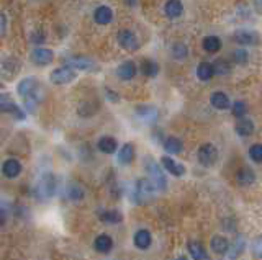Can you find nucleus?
<instances>
[{"label":"nucleus","instance_id":"1","mask_svg":"<svg viewBox=\"0 0 262 260\" xmlns=\"http://www.w3.org/2000/svg\"><path fill=\"white\" fill-rule=\"evenodd\" d=\"M17 93L23 99V103L26 107V111H35L36 105L41 102V90L38 85V80L35 77H25L21 79L17 85Z\"/></svg>","mask_w":262,"mask_h":260},{"label":"nucleus","instance_id":"2","mask_svg":"<svg viewBox=\"0 0 262 260\" xmlns=\"http://www.w3.org/2000/svg\"><path fill=\"white\" fill-rule=\"evenodd\" d=\"M57 188V182H56V177L53 174H45L43 175L38 183H36V197H40L41 200H49L54 197Z\"/></svg>","mask_w":262,"mask_h":260},{"label":"nucleus","instance_id":"3","mask_svg":"<svg viewBox=\"0 0 262 260\" xmlns=\"http://www.w3.org/2000/svg\"><path fill=\"white\" fill-rule=\"evenodd\" d=\"M144 166H146V170L149 174V180L154 183L156 190H166L167 180H166L164 172L161 170V166H157L151 157H148L146 160H144Z\"/></svg>","mask_w":262,"mask_h":260},{"label":"nucleus","instance_id":"4","mask_svg":"<svg viewBox=\"0 0 262 260\" xmlns=\"http://www.w3.org/2000/svg\"><path fill=\"white\" fill-rule=\"evenodd\" d=\"M76 77V69H72L71 66H61V68L54 69L49 74V82L53 85H66L71 84Z\"/></svg>","mask_w":262,"mask_h":260},{"label":"nucleus","instance_id":"5","mask_svg":"<svg viewBox=\"0 0 262 260\" xmlns=\"http://www.w3.org/2000/svg\"><path fill=\"white\" fill-rule=\"evenodd\" d=\"M196 159L203 167H212L218 160V149L212 143H205L199 147L196 151Z\"/></svg>","mask_w":262,"mask_h":260},{"label":"nucleus","instance_id":"6","mask_svg":"<svg viewBox=\"0 0 262 260\" xmlns=\"http://www.w3.org/2000/svg\"><path fill=\"white\" fill-rule=\"evenodd\" d=\"M156 187L149 178H140L135 185V197H136V202L138 203H144L148 198L152 197Z\"/></svg>","mask_w":262,"mask_h":260},{"label":"nucleus","instance_id":"7","mask_svg":"<svg viewBox=\"0 0 262 260\" xmlns=\"http://www.w3.org/2000/svg\"><path fill=\"white\" fill-rule=\"evenodd\" d=\"M0 111H2V113L12 115L13 118H17V120H25V118H26L25 110L21 107H18L9 95L0 96Z\"/></svg>","mask_w":262,"mask_h":260},{"label":"nucleus","instance_id":"8","mask_svg":"<svg viewBox=\"0 0 262 260\" xmlns=\"http://www.w3.org/2000/svg\"><path fill=\"white\" fill-rule=\"evenodd\" d=\"M233 41L239 46H254V44H259V33L252 31V29H236L233 33Z\"/></svg>","mask_w":262,"mask_h":260},{"label":"nucleus","instance_id":"9","mask_svg":"<svg viewBox=\"0 0 262 260\" xmlns=\"http://www.w3.org/2000/svg\"><path fill=\"white\" fill-rule=\"evenodd\" d=\"M30 59H31V62L35 66H40V68H43V66H48V64H51L54 61V53L48 48L38 46V48H35L31 51Z\"/></svg>","mask_w":262,"mask_h":260},{"label":"nucleus","instance_id":"10","mask_svg":"<svg viewBox=\"0 0 262 260\" xmlns=\"http://www.w3.org/2000/svg\"><path fill=\"white\" fill-rule=\"evenodd\" d=\"M116 41L126 51H136L140 48V41H138L136 35L131 29H120L118 35H116Z\"/></svg>","mask_w":262,"mask_h":260},{"label":"nucleus","instance_id":"11","mask_svg":"<svg viewBox=\"0 0 262 260\" xmlns=\"http://www.w3.org/2000/svg\"><path fill=\"white\" fill-rule=\"evenodd\" d=\"M68 66H71V68L76 71H92L95 68L93 61L87 56H72L68 59Z\"/></svg>","mask_w":262,"mask_h":260},{"label":"nucleus","instance_id":"12","mask_svg":"<svg viewBox=\"0 0 262 260\" xmlns=\"http://www.w3.org/2000/svg\"><path fill=\"white\" fill-rule=\"evenodd\" d=\"M161 166L164 170H167L171 175L174 177H182L185 174V167L179 164V162H176L172 157H169V155H164V157H161Z\"/></svg>","mask_w":262,"mask_h":260},{"label":"nucleus","instance_id":"13","mask_svg":"<svg viewBox=\"0 0 262 260\" xmlns=\"http://www.w3.org/2000/svg\"><path fill=\"white\" fill-rule=\"evenodd\" d=\"M138 74V66L133 61H125L116 68V76L121 80H131Z\"/></svg>","mask_w":262,"mask_h":260},{"label":"nucleus","instance_id":"14","mask_svg":"<svg viewBox=\"0 0 262 260\" xmlns=\"http://www.w3.org/2000/svg\"><path fill=\"white\" fill-rule=\"evenodd\" d=\"M113 20V10L108 5H100L93 12V21L97 25H108Z\"/></svg>","mask_w":262,"mask_h":260},{"label":"nucleus","instance_id":"15","mask_svg":"<svg viewBox=\"0 0 262 260\" xmlns=\"http://www.w3.org/2000/svg\"><path fill=\"white\" fill-rule=\"evenodd\" d=\"M210 103H212V107L215 110H228L231 107V100L230 96L221 92V90H215L212 95H210Z\"/></svg>","mask_w":262,"mask_h":260},{"label":"nucleus","instance_id":"16","mask_svg":"<svg viewBox=\"0 0 262 260\" xmlns=\"http://www.w3.org/2000/svg\"><path fill=\"white\" fill-rule=\"evenodd\" d=\"M187 249H188V254L192 255L193 260H212L208 255V252L205 250V247L202 246L200 241H188Z\"/></svg>","mask_w":262,"mask_h":260},{"label":"nucleus","instance_id":"17","mask_svg":"<svg viewBox=\"0 0 262 260\" xmlns=\"http://www.w3.org/2000/svg\"><path fill=\"white\" fill-rule=\"evenodd\" d=\"M21 169H23V167H21L20 160L7 159V160H4V164H2V174L7 178H17L21 174Z\"/></svg>","mask_w":262,"mask_h":260},{"label":"nucleus","instance_id":"18","mask_svg":"<svg viewBox=\"0 0 262 260\" xmlns=\"http://www.w3.org/2000/svg\"><path fill=\"white\" fill-rule=\"evenodd\" d=\"M254 121L249 120V118H239L236 126H235V131H236V135L238 136H241V138H249L252 133H254Z\"/></svg>","mask_w":262,"mask_h":260},{"label":"nucleus","instance_id":"19","mask_svg":"<svg viewBox=\"0 0 262 260\" xmlns=\"http://www.w3.org/2000/svg\"><path fill=\"white\" fill-rule=\"evenodd\" d=\"M97 149L104 154H115L118 149V143L113 136H102L97 143Z\"/></svg>","mask_w":262,"mask_h":260},{"label":"nucleus","instance_id":"20","mask_svg":"<svg viewBox=\"0 0 262 260\" xmlns=\"http://www.w3.org/2000/svg\"><path fill=\"white\" fill-rule=\"evenodd\" d=\"M164 13L169 18H179L184 13V4L180 0H167L164 5Z\"/></svg>","mask_w":262,"mask_h":260},{"label":"nucleus","instance_id":"21","mask_svg":"<svg viewBox=\"0 0 262 260\" xmlns=\"http://www.w3.org/2000/svg\"><path fill=\"white\" fill-rule=\"evenodd\" d=\"M133 242H135V246L138 249L146 250L151 246V242H152L151 233L148 231V229H140V231H136V234L133 237Z\"/></svg>","mask_w":262,"mask_h":260},{"label":"nucleus","instance_id":"22","mask_svg":"<svg viewBox=\"0 0 262 260\" xmlns=\"http://www.w3.org/2000/svg\"><path fill=\"white\" fill-rule=\"evenodd\" d=\"M202 46H203V49L207 51V53L213 54V53H218V51L223 48V41H221V38H218V36H215V35H208V36L203 38Z\"/></svg>","mask_w":262,"mask_h":260},{"label":"nucleus","instance_id":"23","mask_svg":"<svg viewBox=\"0 0 262 260\" xmlns=\"http://www.w3.org/2000/svg\"><path fill=\"white\" fill-rule=\"evenodd\" d=\"M133 160H135V146L131 143L123 144L118 152V162L121 166H129Z\"/></svg>","mask_w":262,"mask_h":260},{"label":"nucleus","instance_id":"24","mask_svg":"<svg viewBox=\"0 0 262 260\" xmlns=\"http://www.w3.org/2000/svg\"><path fill=\"white\" fill-rule=\"evenodd\" d=\"M254 180H256V174H254V170L251 167H241V169H238V172H236V182L239 185H244V187H247V185L254 183Z\"/></svg>","mask_w":262,"mask_h":260},{"label":"nucleus","instance_id":"25","mask_svg":"<svg viewBox=\"0 0 262 260\" xmlns=\"http://www.w3.org/2000/svg\"><path fill=\"white\" fill-rule=\"evenodd\" d=\"M93 247H95L97 252H102V254H107L113 249V239L108 234H100L97 236V239L93 241Z\"/></svg>","mask_w":262,"mask_h":260},{"label":"nucleus","instance_id":"26","mask_svg":"<svg viewBox=\"0 0 262 260\" xmlns=\"http://www.w3.org/2000/svg\"><path fill=\"white\" fill-rule=\"evenodd\" d=\"M164 151L169 152V154H180L182 149H184V143H182V139L176 138V136H167L164 139Z\"/></svg>","mask_w":262,"mask_h":260},{"label":"nucleus","instance_id":"27","mask_svg":"<svg viewBox=\"0 0 262 260\" xmlns=\"http://www.w3.org/2000/svg\"><path fill=\"white\" fill-rule=\"evenodd\" d=\"M99 218L105 224H118V222L123 221V214L118 210H104L100 211Z\"/></svg>","mask_w":262,"mask_h":260},{"label":"nucleus","instance_id":"28","mask_svg":"<svg viewBox=\"0 0 262 260\" xmlns=\"http://www.w3.org/2000/svg\"><path fill=\"white\" fill-rule=\"evenodd\" d=\"M213 76H215V72H213L212 62L203 61V62H200L199 66H196V77H199L202 82H208V80L213 79Z\"/></svg>","mask_w":262,"mask_h":260},{"label":"nucleus","instance_id":"29","mask_svg":"<svg viewBox=\"0 0 262 260\" xmlns=\"http://www.w3.org/2000/svg\"><path fill=\"white\" fill-rule=\"evenodd\" d=\"M140 71L143 76H146V77H156L159 71H161V68H159V64L156 61H152V59H144L140 66Z\"/></svg>","mask_w":262,"mask_h":260},{"label":"nucleus","instance_id":"30","mask_svg":"<svg viewBox=\"0 0 262 260\" xmlns=\"http://www.w3.org/2000/svg\"><path fill=\"white\" fill-rule=\"evenodd\" d=\"M210 246H212L213 252H216V254H226L230 250V241L223 236H215L212 242H210Z\"/></svg>","mask_w":262,"mask_h":260},{"label":"nucleus","instance_id":"31","mask_svg":"<svg viewBox=\"0 0 262 260\" xmlns=\"http://www.w3.org/2000/svg\"><path fill=\"white\" fill-rule=\"evenodd\" d=\"M212 66H213L215 76H228V74L231 72V62L226 61V59H223V57L215 59Z\"/></svg>","mask_w":262,"mask_h":260},{"label":"nucleus","instance_id":"32","mask_svg":"<svg viewBox=\"0 0 262 260\" xmlns=\"http://www.w3.org/2000/svg\"><path fill=\"white\" fill-rule=\"evenodd\" d=\"M84 195H85V191L79 183L72 182L68 185V198L72 200V202H79V200L84 198Z\"/></svg>","mask_w":262,"mask_h":260},{"label":"nucleus","instance_id":"33","mask_svg":"<svg viewBox=\"0 0 262 260\" xmlns=\"http://www.w3.org/2000/svg\"><path fill=\"white\" fill-rule=\"evenodd\" d=\"M171 53H172L174 59L182 61V59H185L188 56V48H187L185 43H174L172 48H171Z\"/></svg>","mask_w":262,"mask_h":260},{"label":"nucleus","instance_id":"34","mask_svg":"<svg viewBox=\"0 0 262 260\" xmlns=\"http://www.w3.org/2000/svg\"><path fill=\"white\" fill-rule=\"evenodd\" d=\"M136 115L144 118V120H154L156 108L151 105H140V107H136Z\"/></svg>","mask_w":262,"mask_h":260},{"label":"nucleus","instance_id":"35","mask_svg":"<svg viewBox=\"0 0 262 260\" xmlns=\"http://www.w3.org/2000/svg\"><path fill=\"white\" fill-rule=\"evenodd\" d=\"M230 108H231V115L235 118H238V120H239V118H244L246 113H247V105L243 100H236Z\"/></svg>","mask_w":262,"mask_h":260},{"label":"nucleus","instance_id":"36","mask_svg":"<svg viewBox=\"0 0 262 260\" xmlns=\"http://www.w3.org/2000/svg\"><path fill=\"white\" fill-rule=\"evenodd\" d=\"M79 111V115L81 116H92V115H95V111H97V105L93 102H82L81 105H79L77 108Z\"/></svg>","mask_w":262,"mask_h":260},{"label":"nucleus","instance_id":"37","mask_svg":"<svg viewBox=\"0 0 262 260\" xmlns=\"http://www.w3.org/2000/svg\"><path fill=\"white\" fill-rule=\"evenodd\" d=\"M231 59H233V62H236V64H246L247 59H249V53L244 49V46L243 48H236L231 53Z\"/></svg>","mask_w":262,"mask_h":260},{"label":"nucleus","instance_id":"38","mask_svg":"<svg viewBox=\"0 0 262 260\" xmlns=\"http://www.w3.org/2000/svg\"><path fill=\"white\" fill-rule=\"evenodd\" d=\"M247 152H249V157H251L252 162H256V164H260V162H262V144L260 143L252 144Z\"/></svg>","mask_w":262,"mask_h":260},{"label":"nucleus","instance_id":"39","mask_svg":"<svg viewBox=\"0 0 262 260\" xmlns=\"http://www.w3.org/2000/svg\"><path fill=\"white\" fill-rule=\"evenodd\" d=\"M31 43H35V44H43L45 43V40H46V36H45V31H35L33 35H31Z\"/></svg>","mask_w":262,"mask_h":260},{"label":"nucleus","instance_id":"40","mask_svg":"<svg viewBox=\"0 0 262 260\" xmlns=\"http://www.w3.org/2000/svg\"><path fill=\"white\" fill-rule=\"evenodd\" d=\"M105 96L110 102H113V103H118L120 102V96H118V93L116 92H113V90H110V88H105Z\"/></svg>","mask_w":262,"mask_h":260},{"label":"nucleus","instance_id":"41","mask_svg":"<svg viewBox=\"0 0 262 260\" xmlns=\"http://www.w3.org/2000/svg\"><path fill=\"white\" fill-rule=\"evenodd\" d=\"M5 29H7V17L0 12V36L5 33Z\"/></svg>","mask_w":262,"mask_h":260},{"label":"nucleus","instance_id":"42","mask_svg":"<svg viewBox=\"0 0 262 260\" xmlns=\"http://www.w3.org/2000/svg\"><path fill=\"white\" fill-rule=\"evenodd\" d=\"M5 221H7V214H5L4 210H0V228L5 224Z\"/></svg>","mask_w":262,"mask_h":260},{"label":"nucleus","instance_id":"43","mask_svg":"<svg viewBox=\"0 0 262 260\" xmlns=\"http://www.w3.org/2000/svg\"><path fill=\"white\" fill-rule=\"evenodd\" d=\"M254 4H256V10L262 15V0H254Z\"/></svg>","mask_w":262,"mask_h":260},{"label":"nucleus","instance_id":"44","mask_svg":"<svg viewBox=\"0 0 262 260\" xmlns=\"http://www.w3.org/2000/svg\"><path fill=\"white\" fill-rule=\"evenodd\" d=\"M125 2H126L128 5H135V4H136V0H125Z\"/></svg>","mask_w":262,"mask_h":260}]
</instances>
